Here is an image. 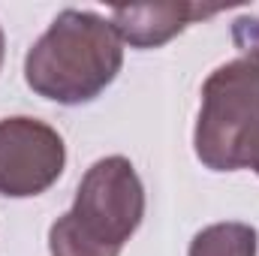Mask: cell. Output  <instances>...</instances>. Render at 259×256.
Wrapping results in <instances>:
<instances>
[{"label": "cell", "mask_w": 259, "mask_h": 256, "mask_svg": "<svg viewBox=\"0 0 259 256\" xmlns=\"http://www.w3.org/2000/svg\"><path fill=\"white\" fill-rule=\"evenodd\" d=\"M121 64L124 49L112 21L94 12L64 9L27 52L24 78L33 94L78 106L100 97L121 72Z\"/></svg>", "instance_id": "cell-1"}, {"label": "cell", "mask_w": 259, "mask_h": 256, "mask_svg": "<svg viewBox=\"0 0 259 256\" xmlns=\"http://www.w3.org/2000/svg\"><path fill=\"white\" fill-rule=\"evenodd\" d=\"M145 217V187L127 157L97 160L75 202L49 229L52 256H121Z\"/></svg>", "instance_id": "cell-2"}, {"label": "cell", "mask_w": 259, "mask_h": 256, "mask_svg": "<svg viewBox=\"0 0 259 256\" xmlns=\"http://www.w3.org/2000/svg\"><path fill=\"white\" fill-rule=\"evenodd\" d=\"M259 127V64L238 58L217 66L202 84V109L196 121V157L214 172L247 166Z\"/></svg>", "instance_id": "cell-3"}, {"label": "cell", "mask_w": 259, "mask_h": 256, "mask_svg": "<svg viewBox=\"0 0 259 256\" xmlns=\"http://www.w3.org/2000/svg\"><path fill=\"white\" fill-rule=\"evenodd\" d=\"M64 166L66 148L55 127L24 115L0 121V196H39L61 178Z\"/></svg>", "instance_id": "cell-4"}, {"label": "cell", "mask_w": 259, "mask_h": 256, "mask_svg": "<svg viewBox=\"0 0 259 256\" xmlns=\"http://www.w3.org/2000/svg\"><path fill=\"white\" fill-rule=\"evenodd\" d=\"M220 9H205L196 3H160V6H118L112 9V27L133 49H157L178 36L187 24L211 18Z\"/></svg>", "instance_id": "cell-5"}, {"label": "cell", "mask_w": 259, "mask_h": 256, "mask_svg": "<svg viewBox=\"0 0 259 256\" xmlns=\"http://www.w3.org/2000/svg\"><path fill=\"white\" fill-rule=\"evenodd\" d=\"M190 256H256V229L247 223L205 226L190 241Z\"/></svg>", "instance_id": "cell-6"}, {"label": "cell", "mask_w": 259, "mask_h": 256, "mask_svg": "<svg viewBox=\"0 0 259 256\" xmlns=\"http://www.w3.org/2000/svg\"><path fill=\"white\" fill-rule=\"evenodd\" d=\"M247 166L259 175V127H256V136H253V145H250V157H247Z\"/></svg>", "instance_id": "cell-7"}, {"label": "cell", "mask_w": 259, "mask_h": 256, "mask_svg": "<svg viewBox=\"0 0 259 256\" xmlns=\"http://www.w3.org/2000/svg\"><path fill=\"white\" fill-rule=\"evenodd\" d=\"M3 55H6V49H3V30H0V66H3Z\"/></svg>", "instance_id": "cell-8"}]
</instances>
